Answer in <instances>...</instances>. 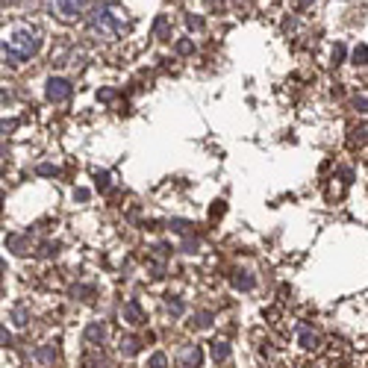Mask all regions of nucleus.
I'll return each instance as SVG.
<instances>
[{
	"instance_id": "obj_1",
	"label": "nucleus",
	"mask_w": 368,
	"mask_h": 368,
	"mask_svg": "<svg viewBox=\"0 0 368 368\" xmlns=\"http://www.w3.org/2000/svg\"><path fill=\"white\" fill-rule=\"evenodd\" d=\"M130 24L127 9L118 4H101L89 18V30L98 38H118Z\"/></svg>"
},
{
	"instance_id": "obj_2",
	"label": "nucleus",
	"mask_w": 368,
	"mask_h": 368,
	"mask_svg": "<svg viewBox=\"0 0 368 368\" xmlns=\"http://www.w3.org/2000/svg\"><path fill=\"white\" fill-rule=\"evenodd\" d=\"M38 30L30 27V24H15L4 33V53L9 56L12 62H24L38 50Z\"/></svg>"
},
{
	"instance_id": "obj_3",
	"label": "nucleus",
	"mask_w": 368,
	"mask_h": 368,
	"mask_svg": "<svg viewBox=\"0 0 368 368\" xmlns=\"http://www.w3.org/2000/svg\"><path fill=\"white\" fill-rule=\"evenodd\" d=\"M86 6H89V0H50V9L56 12V18H62V21L77 18Z\"/></svg>"
},
{
	"instance_id": "obj_4",
	"label": "nucleus",
	"mask_w": 368,
	"mask_h": 368,
	"mask_svg": "<svg viewBox=\"0 0 368 368\" xmlns=\"http://www.w3.org/2000/svg\"><path fill=\"white\" fill-rule=\"evenodd\" d=\"M48 98L50 101H68L71 98V86L65 83V80H48Z\"/></svg>"
},
{
	"instance_id": "obj_5",
	"label": "nucleus",
	"mask_w": 368,
	"mask_h": 368,
	"mask_svg": "<svg viewBox=\"0 0 368 368\" xmlns=\"http://www.w3.org/2000/svg\"><path fill=\"white\" fill-rule=\"evenodd\" d=\"M180 359H183V365H186V368H198V365H201V359H203V354H201V347H198V345H189L186 351L180 354Z\"/></svg>"
},
{
	"instance_id": "obj_6",
	"label": "nucleus",
	"mask_w": 368,
	"mask_h": 368,
	"mask_svg": "<svg viewBox=\"0 0 368 368\" xmlns=\"http://www.w3.org/2000/svg\"><path fill=\"white\" fill-rule=\"evenodd\" d=\"M121 316H124V321H127V324H133V327H139V324L145 321V318H142V313H139V306H135V303H127Z\"/></svg>"
},
{
	"instance_id": "obj_7",
	"label": "nucleus",
	"mask_w": 368,
	"mask_h": 368,
	"mask_svg": "<svg viewBox=\"0 0 368 368\" xmlns=\"http://www.w3.org/2000/svg\"><path fill=\"white\" fill-rule=\"evenodd\" d=\"M104 333H106V330H104V324H101V321H94V324H89V330H86V342H89V345L101 342Z\"/></svg>"
},
{
	"instance_id": "obj_8",
	"label": "nucleus",
	"mask_w": 368,
	"mask_h": 368,
	"mask_svg": "<svg viewBox=\"0 0 368 368\" xmlns=\"http://www.w3.org/2000/svg\"><path fill=\"white\" fill-rule=\"evenodd\" d=\"M212 357H216V362H224V359L230 357L227 342H212Z\"/></svg>"
},
{
	"instance_id": "obj_9",
	"label": "nucleus",
	"mask_w": 368,
	"mask_h": 368,
	"mask_svg": "<svg viewBox=\"0 0 368 368\" xmlns=\"http://www.w3.org/2000/svg\"><path fill=\"white\" fill-rule=\"evenodd\" d=\"M351 133H354V135H351V145H354V147L362 145V142H368V124H365V127H354Z\"/></svg>"
},
{
	"instance_id": "obj_10",
	"label": "nucleus",
	"mask_w": 368,
	"mask_h": 368,
	"mask_svg": "<svg viewBox=\"0 0 368 368\" xmlns=\"http://www.w3.org/2000/svg\"><path fill=\"white\" fill-rule=\"evenodd\" d=\"M135 351H139V342H135V339H124V342H121V354H124V357H133Z\"/></svg>"
},
{
	"instance_id": "obj_11",
	"label": "nucleus",
	"mask_w": 368,
	"mask_h": 368,
	"mask_svg": "<svg viewBox=\"0 0 368 368\" xmlns=\"http://www.w3.org/2000/svg\"><path fill=\"white\" fill-rule=\"evenodd\" d=\"M298 333H301V342H303L306 347H316V345H318L316 333H309V330H306V327H301V330H298Z\"/></svg>"
},
{
	"instance_id": "obj_12",
	"label": "nucleus",
	"mask_w": 368,
	"mask_h": 368,
	"mask_svg": "<svg viewBox=\"0 0 368 368\" xmlns=\"http://www.w3.org/2000/svg\"><path fill=\"white\" fill-rule=\"evenodd\" d=\"M150 368H165V354H153L150 357Z\"/></svg>"
},
{
	"instance_id": "obj_13",
	"label": "nucleus",
	"mask_w": 368,
	"mask_h": 368,
	"mask_svg": "<svg viewBox=\"0 0 368 368\" xmlns=\"http://www.w3.org/2000/svg\"><path fill=\"white\" fill-rule=\"evenodd\" d=\"M236 286H245V289H250V286H254V280H250V277H236Z\"/></svg>"
},
{
	"instance_id": "obj_14",
	"label": "nucleus",
	"mask_w": 368,
	"mask_h": 368,
	"mask_svg": "<svg viewBox=\"0 0 368 368\" xmlns=\"http://www.w3.org/2000/svg\"><path fill=\"white\" fill-rule=\"evenodd\" d=\"M354 60L359 62V60H368V50L365 48H357V53H354Z\"/></svg>"
}]
</instances>
